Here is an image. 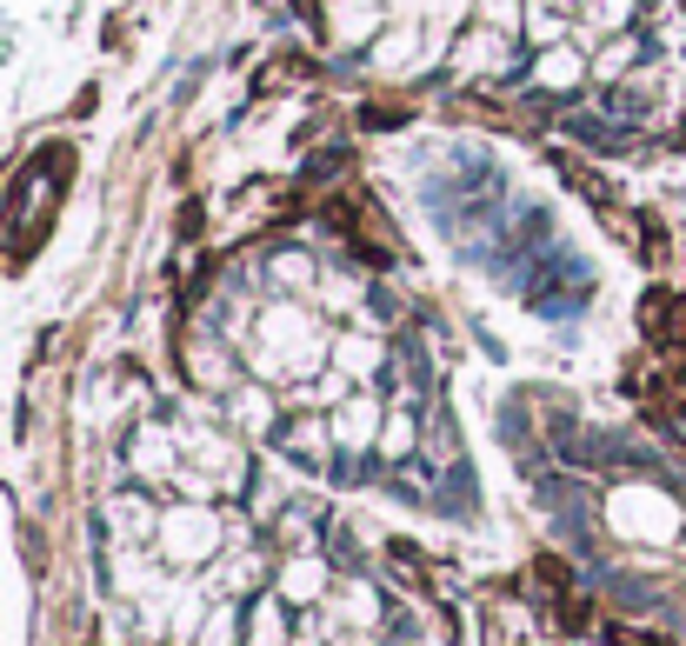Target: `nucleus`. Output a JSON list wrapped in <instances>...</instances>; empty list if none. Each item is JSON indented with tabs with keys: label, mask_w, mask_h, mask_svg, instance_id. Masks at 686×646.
<instances>
[{
	"label": "nucleus",
	"mask_w": 686,
	"mask_h": 646,
	"mask_svg": "<svg viewBox=\"0 0 686 646\" xmlns=\"http://www.w3.org/2000/svg\"><path fill=\"white\" fill-rule=\"evenodd\" d=\"M360 120H367V127H400V120H407V107H400V100H374Z\"/></svg>",
	"instance_id": "2"
},
{
	"label": "nucleus",
	"mask_w": 686,
	"mask_h": 646,
	"mask_svg": "<svg viewBox=\"0 0 686 646\" xmlns=\"http://www.w3.org/2000/svg\"><path fill=\"white\" fill-rule=\"evenodd\" d=\"M614 640H620V646H667L660 634H634V627H614Z\"/></svg>",
	"instance_id": "3"
},
{
	"label": "nucleus",
	"mask_w": 686,
	"mask_h": 646,
	"mask_svg": "<svg viewBox=\"0 0 686 646\" xmlns=\"http://www.w3.org/2000/svg\"><path fill=\"white\" fill-rule=\"evenodd\" d=\"M640 320H647V340L667 347V354H686V294L680 287H654L640 300Z\"/></svg>",
	"instance_id": "1"
}]
</instances>
